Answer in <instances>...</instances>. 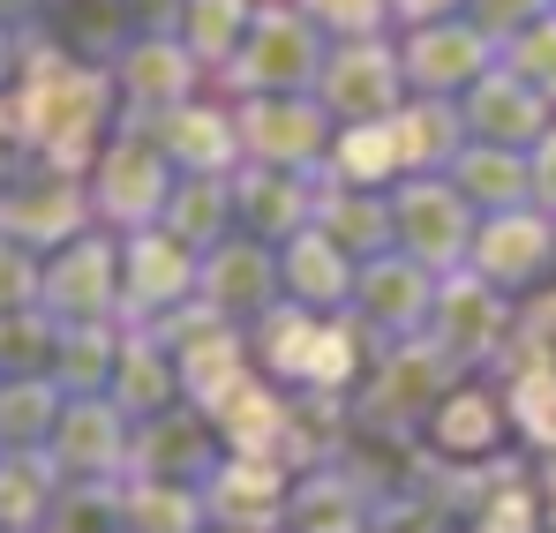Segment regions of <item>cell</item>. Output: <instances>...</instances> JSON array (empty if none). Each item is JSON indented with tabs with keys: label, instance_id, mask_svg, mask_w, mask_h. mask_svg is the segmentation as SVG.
Wrapping results in <instances>:
<instances>
[{
	"label": "cell",
	"instance_id": "6da1fadb",
	"mask_svg": "<svg viewBox=\"0 0 556 533\" xmlns=\"http://www.w3.org/2000/svg\"><path fill=\"white\" fill-rule=\"evenodd\" d=\"M511 398H519V421H527V436L556 444V368H527Z\"/></svg>",
	"mask_w": 556,
	"mask_h": 533
},
{
	"label": "cell",
	"instance_id": "3957f363",
	"mask_svg": "<svg viewBox=\"0 0 556 533\" xmlns=\"http://www.w3.org/2000/svg\"><path fill=\"white\" fill-rule=\"evenodd\" d=\"M226 429H233L241 444H249V436L264 444V436L278 429V406H271V391H226Z\"/></svg>",
	"mask_w": 556,
	"mask_h": 533
},
{
	"label": "cell",
	"instance_id": "277c9868",
	"mask_svg": "<svg viewBox=\"0 0 556 533\" xmlns=\"http://www.w3.org/2000/svg\"><path fill=\"white\" fill-rule=\"evenodd\" d=\"M452 346L459 354H481V301L473 293H452Z\"/></svg>",
	"mask_w": 556,
	"mask_h": 533
},
{
	"label": "cell",
	"instance_id": "5b68a950",
	"mask_svg": "<svg viewBox=\"0 0 556 533\" xmlns=\"http://www.w3.org/2000/svg\"><path fill=\"white\" fill-rule=\"evenodd\" d=\"M534 249H542L534 233H496V270H527V264H534Z\"/></svg>",
	"mask_w": 556,
	"mask_h": 533
},
{
	"label": "cell",
	"instance_id": "7a4b0ae2",
	"mask_svg": "<svg viewBox=\"0 0 556 533\" xmlns=\"http://www.w3.org/2000/svg\"><path fill=\"white\" fill-rule=\"evenodd\" d=\"M437 436H444L452 450L489 444V436H496V406H489V398H452V414L437 421Z\"/></svg>",
	"mask_w": 556,
	"mask_h": 533
}]
</instances>
